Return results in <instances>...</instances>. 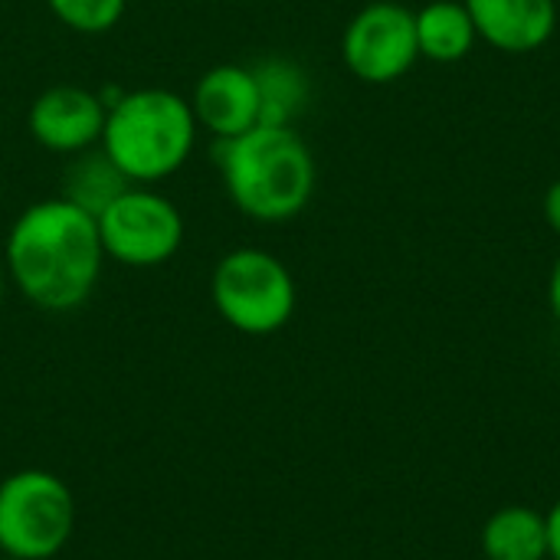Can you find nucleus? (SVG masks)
<instances>
[{
    "label": "nucleus",
    "mask_w": 560,
    "mask_h": 560,
    "mask_svg": "<svg viewBox=\"0 0 560 560\" xmlns=\"http://www.w3.org/2000/svg\"><path fill=\"white\" fill-rule=\"evenodd\" d=\"M545 518H548V558L560 560V502Z\"/></svg>",
    "instance_id": "f3484780"
},
{
    "label": "nucleus",
    "mask_w": 560,
    "mask_h": 560,
    "mask_svg": "<svg viewBox=\"0 0 560 560\" xmlns=\"http://www.w3.org/2000/svg\"><path fill=\"white\" fill-rule=\"evenodd\" d=\"M417 39L420 56L433 62H459L472 52L479 33L466 3L433 0L423 10H417Z\"/></svg>",
    "instance_id": "ddd939ff"
},
{
    "label": "nucleus",
    "mask_w": 560,
    "mask_h": 560,
    "mask_svg": "<svg viewBox=\"0 0 560 560\" xmlns=\"http://www.w3.org/2000/svg\"><path fill=\"white\" fill-rule=\"evenodd\" d=\"M197 125L230 141L256 125H262V95L256 72L246 66H213L200 75L190 98Z\"/></svg>",
    "instance_id": "1a4fd4ad"
},
{
    "label": "nucleus",
    "mask_w": 560,
    "mask_h": 560,
    "mask_svg": "<svg viewBox=\"0 0 560 560\" xmlns=\"http://www.w3.org/2000/svg\"><path fill=\"white\" fill-rule=\"evenodd\" d=\"M46 3L62 26L95 36V33H108L121 20L128 0H46Z\"/></svg>",
    "instance_id": "2eb2a0df"
},
{
    "label": "nucleus",
    "mask_w": 560,
    "mask_h": 560,
    "mask_svg": "<svg viewBox=\"0 0 560 560\" xmlns=\"http://www.w3.org/2000/svg\"><path fill=\"white\" fill-rule=\"evenodd\" d=\"M548 302H551V312L560 325V253L555 259V269H551V279H548Z\"/></svg>",
    "instance_id": "a211bd4d"
},
{
    "label": "nucleus",
    "mask_w": 560,
    "mask_h": 560,
    "mask_svg": "<svg viewBox=\"0 0 560 560\" xmlns=\"http://www.w3.org/2000/svg\"><path fill=\"white\" fill-rule=\"evenodd\" d=\"M545 220H548V226L560 236V177L548 187V194H545Z\"/></svg>",
    "instance_id": "dca6fc26"
},
{
    "label": "nucleus",
    "mask_w": 560,
    "mask_h": 560,
    "mask_svg": "<svg viewBox=\"0 0 560 560\" xmlns=\"http://www.w3.org/2000/svg\"><path fill=\"white\" fill-rule=\"evenodd\" d=\"M3 560H20V558H3Z\"/></svg>",
    "instance_id": "aec40b11"
},
{
    "label": "nucleus",
    "mask_w": 560,
    "mask_h": 560,
    "mask_svg": "<svg viewBox=\"0 0 560 560\" xmlns=\"http://www.w3.org/2000/svg\"><path fill=\"white\" fill-rule=\"evenodd\" d=\"M262 95V125H289L299 102L305 98L302 72L289 62H262L253 69Z\"/></svg>",
    "instance_id": "4468645a"
},
{
    "label": "nucleus",
    "mask_w": 560,
    "mask_h": 560,
    "mask_svg": "<svg viewBox=\"0 0 560 560\" xmlns=\"http://www.w3.org/2000/svg\"><path fill=\"white\" fill-rule=\"evenodd\" d=\"M131 180L121 174V167L102 151V148H85L69 158L62 171V200L82 207L85 213L98 217L108 203H115Z\"/></svg>",
    "instance_id": "9b49d317"
},
{
    "label": "nucleus",
    "mask_w": 560,
    "mask_h": 560,
    "mask_svg": "<svg viewBox=\"0 0 560 560\" xmlns=\"http://www.w3.org/2000/svg\"><path fill=\"white\" fill-rule=\"evenodd\" d=\"M75 532V499L46 469H20L0 482V551L3 558H56Z\"/></svg>",
    "instance_id": "39448f33"
},
{
    "label": "nucleus",
    "mask_w": 560,
    "mask_h": 560,
    "mask_svg": "<svg viewBox=\"0 0 560 560\" xmlns=\"http://www.w3.org/2000/svg\"><path fill=\"white\" fill-rule=\"evenodd\" d=\"M479 39L502 52H535L555 36L558 3L555 0H463Z\"/></svg>",
    "instance_id": "9d476101"
},
{
    "label": "nucleus",
    "mask_w": 560,
    "mask_h": 560,
    "mask_svg": "<svg viewBox=\"0 0 560 560\" xmlns=\"http://www.w3.org/2000/svg\"><path fill=\"white\" fill-rule=\"evenodd\" d=\"M197 118L190 102L167 89H138L108 105L102 151L131 184L171 177L190 158Z\"/></svg>",
    "instance_id": "7ed1b4c3"
},
{
    "label": "nucleus",
    "mask_w": 560,
    "mask_h": 560,
    "mask_svg": "<svg viewBox=\"0 0 560 560\" xmlns=\"http://www.w3.org/2000/svg\"><path fill=\"white\" fill-rule=\"evenodd\" d=\"M102 262L95 217L62 197L26 207L7 236L10 279L43 312L79 308L98 282Z\"/></svg>",
    "instance_id": "f257e3e1"
},
{
    "label": "nucleus",
    "mask_w": 560,
    "mask_h": 560,
    "mask_svg": "<svg viewBox=\"0 0 560 560\" xmlns=\"http://www.w3.org/2000/svg\"><path fill=\"white\" fill-rule=\"evenodd\" d=\"M95 223L105 256L131 269L161 266L184 243L180 210L167 197L144 187H128L95 217Z\"/></svg>",
    "instance_id": "423d86ee"
},
{
    "label": "nucleus",
    "mask_w": 560,
    "mask_h": 560,
    "mask_svg": "<svg viewBox=\"0 0 560 560\" xmlns=\"http://www.w3.org/2000/svg\"><path fill=\"white\" fill-rule=\"evenodd\" d=\"M108 105L82 85H52L30 105V135L56 154H79L95 148L105 131Z\"/></svg>",
    "instance_id": "6e6552de"
},
{
    "label": "nucleus",
    "mask_w": 560,
    "mask_h": 560,
    "mask_svg": "<svg viewBox=\"0 0 560 560\" xmlns=\"http://www.w3.org/2000/svg\"><path fill=\"white\" fill-rule=\"evenodd\" d=\"M482 551L489 560H545L548 518L528 505L499 509L482 528Z\"/></svg>",
    "instance_id": "f8f14e48"
},
{
    "label": "nucleus",
    "mask_w": 560,
    "mask_h": 560,
    "mask_svg": "<svg viewBox=\"0 0 560 560\" xmlns=\"http://www.w3.org/2000/svg\"><path fill=\"white\" fill-rule=\"evenodd\" d=\"M0 305H3V272H0Z\"/></svg>",
    "instance_id": "6ab92c4d"
},
{
    "label": "nucleus",
    "mask_w": 560,
    "mask_h": 560,
    "mask_svg": "<svg viewBox=\"0 0 560 560\" xmlns=\"http://www.w3.org/2000/svg\"><path fill=\"white\" fill-rule=\"evenodd\" d=\"M217 164L236 210L259 223L299 217L315 194V158L292 125H256L220 141Z\"/></svg>",
    "instance_id": "f03ea898"
},
{
    "label": "nucleus",
    "mask_w": 560,
    "mask_h": 560,
    "mask_svg": "<svg viewBox=\"0 0 560 560\" xmlns=\"http://www.w3.org/2000/svg\"><path fill=\"white\" fill-rule=\"evenodd\" d=\"M210 299L220 318L243 335H276L295 315V279L282 259L266 249L226 253L210 279Z\"/></svg>",
    "instance_id": "20e7f679"
},
{
    "label": "nucleus",
    "mask_w": 560,
    "mask_h": 560,
    "mask_svg": "<svg viewBox=\"0 0 560 560\" xmlns=\"http://www.w3.org/2000/svg\"><path fill=\"white\" fill-rule=\"evenodd\" d=\"M341 56L354 79L371 85L397 82L420 59L417 10L397 0H374L361 7L341 36Z\"/></svg>",
    "instance_id": "0eeeda50"
}]
</instances>
